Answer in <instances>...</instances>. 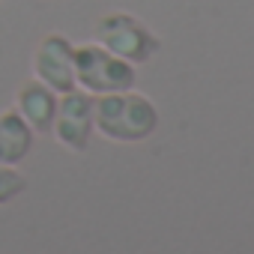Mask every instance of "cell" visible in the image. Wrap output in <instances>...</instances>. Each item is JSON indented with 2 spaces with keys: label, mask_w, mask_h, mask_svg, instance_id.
<instances>
[{
  "label": "cell",
  "mask_w": 254,
  "mask_h": 254,
  "mask_svg": "<svg viewBox=\"0 0 254 254\" xmlns=\"http://www.w3.org/2000/svg\"><path fill=\"white\" fill-rule=\"evenodd\" d=\"M33 138H36V132L30 129L27 120L15 108L3 111L0 114V165H15L18 168L30 156Z\"/></svg>",
  "instance_id": "obj_7"
},
{
  "label": "cell",
  "mask_w": 254,
  "mask_h": 254,
  "mask_svg": "<svg viewBox=\"0 0 254 254\" xmlns=\"http://www.w3.org/2000/svg\"><path fill=\"white\" fill-rule=\"evenodd\" d=\"M27 191V177L15 165H0V206L12 203Z\"/></svg>",
  "instance_id": "obj_8"
},
{
  "label": "cell",
  "mask_w": 254,
  "mask_h": 254,
  "mask_svg": "<svg viewBox=\"0 0 254 254\" xmlns=\"http://www.w3.org/2000/svg\"><path fill=\"white\" fill-rule=\"evenodd\" d=\"M159 129V108L150 96L123 90L96 96V132L114 144H141Z\"/></svg>",
  "instance_id": "obj_1"
},
{
  "label": "cell",
  "mask_w": 254,
  "mask_h": 254,
  "mask_svg": "<svg viewBox=\"0 0 254 254\" xmlns=\"http://www.w3.org/2000/svg\"><path fill=\"white\" fill-rule=\"evenodd\" d=\"M57 102H60V93H54L51 87H45L36 78L24 81L15 93V111L27 120V126L36 135H51V126L57 117Z\"/></svg>",
  "instance_id": "obj_6"
},
{
  "label": "cell",
  "mask_w": 254,
  "mask_h": 254,
  "mask_svg": "<svg viewBox=\"0 0 254 254\" xmlns=\"http://www.w3.org/2000/svg\"><path fill=\"white\" fill-rule=\"evenodd\" d=\"M96 42L102 48H108L111 54L123 57L126 63H150L159 48L162 39L132 12H108L96 21Z\"/></svg>",
  "instance_id": "obj_3"
},
{
  "label": "cell",
  "mask_w": 254,
  "mask_h": 254,
  "mask_svg": "<svg viewBox=\"0 0 254 254\" xmlns=\"http://www.w3.org/2000/svg\"><path fill=\"white\" fill-rule=\"evenodd\" d=\"M33 78L51 87L54 93H69L78 87L75 81V45L63 33H48L39 39L33 51Z\"/></svg>",
  "instance_id": "obj_5"
},
{
  "label": "cell",
  "mask_w": 254,
  "mask_h": 254,
  "mask_svg": "<svg viewBox=\"0 0 254 254\" xmlns=\"http://www.w3.org/2000/svg\"><path fill=\"white\" fill-rule=\"evenodd\" d=\"M75 81L90 96H108V93L132 90L138 75L132 63L111 54L99 42H87V45H75Z\"/></svg>",
  "instance_id": "obj_2"
},
{
  "label": "cell",
  "mask_w": 254,
  "mask_h": 254,
  "mask_svg": "<svg viewBox=\"0 0 254 254\" xmlns=\"http://www.w3.org/2000/svg\"><path fill=\"white\" fill-rule=\"evenodd\" d=\"M96 132V96L75 87L69 93H60L57 117L51 126V135L72 153H84Z\"/></svg>",
  "instance_id": "obj_4"
}]
</instances>
